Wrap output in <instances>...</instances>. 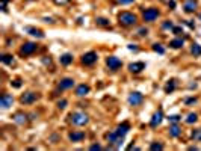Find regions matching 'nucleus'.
Segmentation results:
<instances>
[{
    "instance_id": "obj_1",
    "label": "nucleus",
    "mask_w": 201,
    "mask_h": 151,
    "mask_svg": "<svg viewBox=\"0 0 201 151\" xmlns=\"http://www.w3.org/2000/svg\"><path fill=\"white\" fill-rule=\"evenodd\" d=\"M68 121H70L73 126H77V127H83L86 126L89 122V117L83 112H73L68 115Z\"/></svg>"
},
{
    "instance_id": "obj_2",
    "label": "nucleus",
    "mask_w": 201,
    "mask_h": 151,
    "mask_svg": "<svg viewBox=\"0 0 201 151\" xmlns=\"http://www.w3.org/2000/svg\"><path fill=\"white\" fill-rule=\"evenodd\" d=\"M118 23L121 26H124V27H130V26H135L138 23V17L135 14H131V12L124 11V12L118 14Z\"/></svg>"
},
{
    "instance_id": "obj_3",
    "label": "nucleus",
    "mask_w": 201,
    "mask_h": 151,
    "mask_svg": "<svg viewBox=\"0 0 201 151\" xmlns=\"http://www.w3.org/2000/svg\"><path fill=\"white\" fill-rule=\"evenodd\" d=\"M106 141L109 142L111 148H121L122 142H124V136H120L116 132H112V133L106 134Z\"/></svg>"
},
{
    "instance_id": "obj_4",
    "label": "nucleus",
    "mask_w": 201,
    "mask_h": 151,
    "mask_svg": "<svg viewBox=\"0 0 201 151\" xmlns=\"http://www.w3.org/2000/svg\"><path fill=\"white\" fill-rule=\"evenodd\" d=\"M160 15V12H159V9L156 8H148L145 9L144 12H142V20L145 21V23H153V21H156Z\"/></svg>"
},
{
    "instance_id": "obj_5",
    "label": "nucleus",
    "mask_w": 201,
    "mask_h": 151,
    "mask_svg": "<svg viewBox=\"0 0 201 151\" xmlns=\"http://www.w3.org/2000/svg\"><path fill=\"white\" fill-rule=\"evenodd\" d=\"M38 98H39V95L35 92H24V94H21V97H20V103L24 104V106H29V104L36 103Z\"/></svg>"
},
{
    "instance_id": "obj_6",
    "label": "nucleus",
    "mask_w": 201,
    "mask_h": 151,
    "mask_svg": "<svg viewBox=\"0 0 201 151\" xmlns=\"http://www.w3.org/2000/svg\"><path fill=\"white\" fill-rule=\"evenodd\" d=\"M106 65L111 71H118L122 67V60L116 56H109V58H106Z\"/></svg>"
},
{
    "instance_id": "obj_7",
    "label": "nucleus",
    "mask_w": 201,
    "mask_h": 151,
    "mask_svg": "<svg viewBox=\"0 0 201 151\" xmlns=\"http://www.w3.org/2000/svg\"><path fill=\"white\" fill-rule=\"evenodd\" d=\"M36 49H38V45H36L35 42H24V44L20 47V55H23V56H29V55L35 53Z\"/></svg>"
},
{
    "instance_id": "obj_8",
    "label": "nucleus",
    "mask_w": 201,
    "mask_h": 151,
    "mask_svg": "<svg viewBox=\"0 0 201 151\" xmlns=\"http://www.w3.org/2000/svg\"><path fill=\"white\" fill-rule=\"evenodd\" d=\"M97 59H98V55L95 51H88L82 56V64L83 65H94L97 62Z\"/></svg>"
},
{
    "instance_id": "obj_9",
    "label": "nucleus",
    "mask_w": 201,
    "mask_h": 151,
    "mask_svg": "<svg viewBox=\"0 0 201 151\" xmlns=\"http://www.w3.org/2000/svg\"><path fill=\"white\" fill-rule=\"evenodd\" d=\"M12 103H14V97H12L11 94H6V92L2 94V97H0V106H2V109L11 107Z\"/></svg>"
},
{
    "instance_id": "obj_10",
    "label": "nucleus",
    "mask_w": 201,
    "mask_h": 151,
    "mask_svg": "<svg viewBox=\"0 0 201 151\" xmlns=\"http://www.w3.org/2000/svg\"><path fill=\"white\" fill-rule=\"evenodd\" d=\"M144 103V95L141 92H131L129 95V104L130 106H139Z\"/></svg>"
},
{
    "instance_id": "obj_11",
    "label": "nucleus",
    "mask_w": 201,
    "mask_h": 151,
    "mask_svg": "<svg viewBox=\"0 0 201 151\" xmlns=\"http://www.w3.org/2000/svg\"><path fill=\"white\" fill-rule=\"evenodd\" d=\"M197 8H198V2H197V0H186L184 5H183V9H184L186 14H192V12H195Z\"/></svg>"
},
{
    "instance_id": "obj_12",
    "label": "nucleus",
    "mask_w": 201,
    "mask_h": 151,
    "mask_svg": "<svg viewBox=\"0 0 201 151\" xmlns=\"http://www.w3.org/2000/svg\"><path fill=\"white\" fill-rule=\"evenodd\" d=\"M74 86V79H71V77H65V79H62L59 85H58V88L64 91V89H71Z\"/></svg>"
},
{
    "instance_id": "obj_13",
    "label": "nucleus",
    "mask_w": 201,
    "mask_h": 151,
    "mask_svg": "<svg viewBox=\"0 0 201 151\" xmlns=\"http://www.w3.org/2000/svg\"><path fill=\"white\" fill-rule=\"evenodd\" d=\"M162 119H163V112H162V109H159L154 115H153V118L150 119V126L151 127H157L160 122H162Z\"/></svg>"
},
{
    "instance_id": "obj_14",
    "label": "nucleus",
    "mask_w": 201,
    "mask_h": 151,
    "mask_svg": "<svg viewBox=\"0 0 201 151\" xmlns=\"http://www.w3.org/2000/svg\"><path fill=\"white\" fill-rule=\"evenodd\" d=\"M85 132H71L70 134H68V139H70L71 142H82L83 139H85Z\"/></svg>"
},
{
    "instance_id": "obj_15",
    "label": "nucleus",
    "mask_w": 201,
    "mask_h": 151,
    "mask_svg": "<svg viewBox=\"0 0 201 151\" xmlns=\"http://www.w3.org/2000/svg\"><path fill=\"white\" fill-rule=\"evenodd\" d=\"M142 70H145V64H144V62H131L130 65H129V71L133 73V74L141 73Z\"/></svg>"
},
{
    "instance_id": "obj_16",
    "label": "nucleus",
    "mask_w": 201,
    "mask_h": 151,
    "mask_svg": "<svg viewBox=\"0 0 201 151\" xmlns=\"http://www.w3.org/2000/svg\"><path fill=\"white\" fill-rule=\"evenodd\" d=\"M129 130H130V124L127 122V121H124V122H121L120 126L116 127V133L120 134V136H126V134L129 133Z\"/></svg>"
},
{
    "instance_id": "obj_17",
    "label": "nucleus",
    "mask_w": 201,
    "mask_h": 151,
    "mask_svg": "<svg viewBox=\"0 0 201 151\" xmlns=\"http://www.w3.org/2000/svg\"><path fill=\"white\" fill-rule=\"evenodd\" d=\"M74 94H76L77 97H85V95H88V94H89V86H88V85H85V83L79 85V86L76 88Z\"/></svg>"
},
{
    "instance_id": "obj_18",
    "label": "nucleus",
    "mask_w": 201,
    "mask_h": 151,
    "mask_svg": "<svg viewBox=\"0 0 201 151\" xmlns=\"http://www.w3.org/2000/svg\"><path fill=\"white\" fill-rule=\"evenodd\" d=\"M24 30H26L29 35H32V36H35V38H44V34L43 30H39V29H35V27H30V26H26L24 27Z\"/></svg>"
},
{
    "instance_id": "obj_19",
    "label": "nucleus",
    "mask_w": 201,
    "mask_h": 151,
    "mask_svg": "<svg viewBox=\"0 0 201 151\" xmlns=\"http://www.w3.org/2000/svg\"><path fill=\"white\" fill-rule=\"evenodd\" d=\"M27 117H29V115H26V113H23V112H17V113H15V115L12 117V119H14V121H15L17 124H20V126H23V124H24V122L27 121Z\"/></svg>"
},
{
    "instance_id": "obj_20",
    "label": "nucleus",
    "mask_w": 201,
    "mask_h": 151,
    "mask_svg": "<svg viewBox=\"0 0 201 151\" xmlns=\"http://www.w3.org/2000/svg\"><path fill=\"white\" fill-rule=\"evenodd\" d=\"M59 62H61L62 65H70L71 62H73V55L71 53H65V55H62L61 58H59Z\"/></svg>"
},
{
    "instance_id": "obj_21",
    "label": "nucleus",
    "mask_w": 201,
    "mask_h": 151,
    "mask_svg": "<svg viewBox=\"0 0 201 151\" xmlns=\"http://www.w3.org/2000/svg\"><path fill=\"white\" fill-rule=\"evenodd\" d=\"M182 134V128L177 126V124H173V126L169 127V136L171 138H178Z\"/></svg>"
},
{
    "instance_id": "obj_22",
    "label": "nucleus",
    "mask_w": 201,
    "mask_h": 151,
    "mask_svg": "<svg viewBox=\"0 0 201 151\" xmlns=\"http://www.w3.org/2000/svg\"><path fill=\"white\" fill-rule=\"evenodd\" d=\"M183 44H184V39H182V38H175V39H173L169 42V45L173 49H180V47H183Z\"/></svg>"
},
{
    "instance_id": "obj_23",
    "label": "nucleus",
    "mask_w": 201,
    "mask_h": 151,
    "mask_svg": "<svg viewBox=\"0 0 201 151\" xmlns=\"http://www.w3.org/2000/svg\"><path fill=\"white\" fill-rule=\"evenodd\" d=\"M95 24L97 26H103V27H109L111 23H109V20L105 17H97L95 18Z\"/></svg>"
},
{
    "instance_id": "obj_24",
    "label": "nucleus",
    "mask_w": 201,
    "mask_h": 151,
    "mask_svg": "<svg viewBox=\"0 0 201 151\" xmlns=\"http://www.w3.org/2000/svg\"><path fill=\"white\" fill-rule=\"evenodd\" d=\"M175 85H177V83H175L174 79H173V80H169V82L165 85V92H166V94H171V92H173V91L175 89Z\"/></svg>"
},
{
    "instance_id": "obj_25",
    "label": "nucleus",
    "mask_w": 201,
    "mask_h": 151,
    "mask_svg": "<svg viewBox=\"0 0 201 151\" xmlns=\"http://www.w3.org/2000/svg\"><path fill=\"white\" fill-rule=\"evenodd\" d=\"M191 53H192L193 56H201V45L200 44H192Z\"/></svg>"
},
{
    "instance_id": "obj_26",
    "label": "nucleus",
    "mask_w": 201,
    "mask_h": 151,
    "mask_svg": "<svg viewBox=\"0 0 201 151\" xmlns=\"http://www.w3.org/2000/svg\"><path fill=\"white\" fill-rule=\"evenodd\" d=\"M2 62H3V64H6V65H12V64H14V58H12V55H3V56H2Z\"/></svg>"
},
{
    "instance_id": "obj_27",
    "label": "nucleus",
    "mask_w": 201,
    "mask_h": 151,
    "mask_svg": "<svg viewBox=\"0 0 201 151\" xmlns=\"http://www.w3.org/2000/svg\"><path fill=\"white\" fill-rule=\"evenodd\" d=\"M197 119H198V115H197V113H189L184 121H186V124H193V122H197Z\"/></svg>"
},
{
    "instance_id": "obj_28",
    "label": "nucleus",
    "mask_w": 201,
    "mask_h": 151,
    "mask_svg": "<svg viewBox=\"0 0 201 151\" xmlns=\"http://www.w3.org/2000/svg\"><path fill=\"white\" fill-rule=\"evenodd\" d=\"M191 136H192L193 141H198V142H200L201 141V128H195L192 133H191Z\"/></svg>"
},
{
    "instance_id": "obj_29",
    "label": "nucleus",
    "mask_w": 201,
    "mask_h": 151,
    "mask_svg": "<svg viewBox=\"0 0 201 151\" xmlns=\"http://www.w3.org/2000/svg\"><path fill=\"white\" fill-rule=\"evenodd\" d=\"M153 50L156 51V53H159V55H163L165 53V49L162 47V44H157V42L153 44Z\"/></svg>"
},
{
    "instance_id": "obj_30",
    "label": "nucleus",
    "mask_w": 201,
    "mask_h": 151,
    "mask_svg": "<svg viewBox=\"0 0 201 151\" xmlns=\"http://www.w3.org/2000/svg\"><path fill=\"white\" fill-rule=\"evenodd\" d=\"M56 106H58V109L59 110H64L67 106H68V101L65 100V98H62V100H59L58 103H56Z\"/></svg>"
},
{
    "instance_id": "obj_31",
    "label": "nucleus",
    "mask_w": 201,
    "mask_h": 151,
    "mask_svg": "<svg viewBox=\"0 0 201 151\" xmlns=\"http://www.w3.org/2000/svg\"><path fill=\"white\" fill-rule=\"evenodd\" d=\"M180 119H182V117H180V115H171V117H168V121H169L171 124H177Z\"/></svg>"
},
{
    "instance_id": "obj_32",
    "label": "nucleus",
    "mask_w": 201,
    "mask_h": 151,
    "mask_svg": "<svg viewBox=\"0 0 201 151\" xmlns=\"http://www.w3.org/2000/svg\"><path fill=\"white\" fill-rule=\"evenodd\" d=\"M150 150H153V151H160V150H163V145L162 143H156V142H153L151 145H150Z\"/></svg>"
},
{
    "instance_id": "obj_33",
    "label": "nucleus",
    "mask_w": 201,
    "mask_h": 151,
    "mask_svg": "<svg viewBox=\"0 0 201 151\" xmlns=\"http://www.w3.org/2000/svg\"><path fill=\"white\" fill-rule=\"evenodd\" d=\"M162 29H169V30H173V29H174V24H173V21H165V23L162 24Z\"/></svg>"
},
{
    "instance_id": "obj_34",
    "label": "nucleus",
    "mask_w": 201,
    "mask_h": 151,
    "mask_svg": "<svg viewBox=\"0 0 201 151\" xmlns=\"http://www.w3.org/2000/svg\"><path fill=\"white\" fill-rule=\"evenodd\" d=\"M197 98H195V97H189V98H186V100H184V104H188V106H189V104H195V103H197Z\"/></svg>"
},
{
    "instance_id": "obj_35",
    "label": "nucleus",
    "mask_w": 201,
    "mask_h": 151,
    "mask_svg": "<svg viewBox=\"0 0 201 151\" xmlns=\"http://www.w3.org/2000/svg\"><path fill=\"white\" fill-rule=\"evenodd\" d=\"M71 0H53V3L54 5H59V6H64V5H67V3H70Z\"/></svg>"
},
{
    "instance_id": "obj_36",
    "label": "nucleus",
    "mask_w": 201,
    "mask_h": 151,
    "mask_svg": "<svg viewBox=\"0 0 201 151\" xmlns=\"http://www.w3.org/2000/svg\"><path fill=\"white\" fill-rule=\"evenodd\" d=\"M147 34H148V29H147V27H141L139 30H138V35H139V36H147Z\"/></svg>"
},
{
    "instance_id": "obj_37",
    "label": "nucleus",
    "mask_w": 201,
    "mask_h": 151,
    "mask_svg": "<svg viewBox=\"0 0 201 151\" xmlns=\"http://www.w3.org/2000/svg\"><path fill=\"white\" fill-rule=\"evenodd\" d=\"M120 5H130V3H133L135 0H116Z\"/></svg>"
},
{
    "instance_id": "obj_38",
    "label": "nucleus",
    "mask_w": 201,
    "mask_h": 151,
    "mask_svg": "<svg viewBox=\"0 0 201 151\" xmlns=\"http://www.w3.org/2000/svg\"><path fill=\"white\" fill-rule=\"evenodd\" d=\"M11 86H14V88H20V86H21V80H14V82H11Z\"/></svg>"
},
{
    "instance_id": "obj_39",
    "label": "nucleus",
    "mask_w": 201,
    "mask_h": 151,
    "mask_svg": "<svg viewBox=\"0 0 201 151\" xmlns=\"http://www.w3.org/2000/svg\"><path fill=\"white\" fill-rule=\"evenodd\" d=\"M173 32H174L175 35H180V34H183V29H182V27H175V26H174Z\"/></svg>"
},
{
    "instance_id": "obj_40",
    "label": "nucleus",
    "mask_w": 201,
    "mask_h": 151,
    "mask_svg": "<svg viewBox=\"0 0 201 151\" xmlns=\"http://www.w3.org/2000/svg\"><path fill=\"white\" fill-rule=\"evenodd\" d=\"M183 23H184V24H186V26H189V27H191V29H195V24H193V23H191V21H189V20H184Z\"/></svg>"
},
{
    "instance_id": "obj_41",
    "label": "nucleus",
    "mask_w": 201,
    "mask_h": 151,
    "mask_svg": "<svg viewBox=\"0 0 201 151\" xmlns=\"http://www.w3.org/2000/svg\"><path fill=\"white\" fill-rule=\"evenodd\" d=\"M127 49H129V50H133V51H138V47H136L135 44H129V45H127Z\"/></svg>"
},
{
    "instance_id": "obj_42",
    "label": "nucleus",
    "mask_w": 201,
    "mask_h": 151,
    "mask_svg": "<svg viewBox=\"0 0 201 151\" xmlns=\"http://www.w3.org/2000/svg\"><path fill=\"white\" fill-rule=\"evenodd\" d=\"M89 150H101V145H98V143H95V145H91V147H89Z\"/></svg>"
},
{
    "instance_id": "obj_43",
    "label": "nucleus",
    "mask_w": 201,
    "mask_h": 151,
    "mask_svg": "<svg viewBox=\"0 0 201 151\" xmlns=\"http://www.w3.org/2000/svg\"><path fill=\"white\" fill-rule=\"evenodd\" d=\"M3 2V5H2V11L3 12H6V3H8V0H2Z\"/></svg>"
},
{
    "instance_id": "obj_44",
    "label": "nucleus",
    "mask_w": 201,
    "mask_h": 151,
    "mask_svg": "<svg viewBox=\"0 0 201 151\" xmlns=\"http://www.w3.org/2000/svg\"><path fill=\"white\" fill-rule=\"evenodd\" d=\"M169 6H171V8H175V2L174 0H171V2H169Z\"/></svg>"
}]
</instances>
